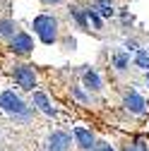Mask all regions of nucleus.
<instances>
[{"label":"nucleus","instance_id":"1","mask_svg":"<svg viewBox=\"0 0 149 151\" xmlns=\"http://www.w3.org/2000/svg\"><path fill=\"white\" fill-rule=\"evenodd\" d=\"M0 108L5 113H10L12 118H17V120H29L31 118V108L20 96H14V91H3L0 93Z\"/></svg>","mask_w":149,"mask_h":151},{"label":"nucleus","instance_id":"2","mask_svg":"<svg viewBox=\"0 0 149 151\" xmlns=\"http://www.w3.org/2000/svg\"><path fill=\"white\" fill-rule=\"evenodd\" d=\"M34 31L36 36L46 43H55L58 41V19H55L53 14H39V17H34Z\"/></svg>","mask_w":149,"mask_h":151},{"label":"nucleus","instance_id":"3","mask_svg":"<svg viewBox=\"0 0 149 151\" xmlns=\"http://www.w3.org/2000/svg\"><path fill=\"white\" fill-rule=\"evenodd\" d=\"M14 79L24 91H34V86H36V74L29 65H17L14 67Z\"/></svg>","mask_w":149,"mask_h":151},{"label":"nucleus","instance_id":"4","mask_svg":"<svg viewBox=\"0 0 149 151\" xmlns=\"http://www.w3.org/2000/svg\"><path fill=\"white\" fill-rule=\"evenodd\" d=\"M10 48L14 50V53H20V55H27V53H31V48H34V41H31V36L29 34H24V31H17L12 39H10Z\"/></svg>","mask_w":149,"mask_h":151},{"label":"nucleus","instance_id":"5","mask_svg":"<svg viewBox=\"0 0 149 151\" xmlns=\"http://www.w3.org/2000/svg\"><path fill=\"white\" fill-rule=\"evenodd\" d=\"M70 144H72V137L67 132H60V129L48 137V151H67Z\"/></svg>","mask_w":149,"mask_h":151},{"label":"nucleus","instance_id":"6","mask_svg":"<svg viewBox=\"0 0 149 151\" xmlns=\"http://www.w3.org/2000/svg\"><path fill=\"white\" fill-rule=\"evenodd\" d=\"M144 99L140 96V93L137 91H127L125 93V108L130 110V113H137V115H142V113H144Z\"/></svg>","mask_w":149,"mask_h":151},{"label":"nucleus","instance_id":"7","mask_svg":"<svg viewBox=\"0 0 149 151\" xmlns=\"http://www.w3.org/2000/svg\"><path fill=\"white\" fill-rule=\"evenodd\" d=\"M31 101H34V106L39 108L41 113H46V115H55V108L51 106V101H48V96H46L43 91H34Z\"/></svg>","mask_w":149,"mask_h":151},{"label":"nucleus","instance_id":"8","mask_svg":"<svg viewBox=\"0 0 149 151\" xmlns=\"http://www.w3.org/2000/svg\"><path fill=\"white\" fill-rule=\"evenodd\" d=\"M74 137H77V144H80L82 149H94V146H96V144H94V137H91L89 129L77 127V129H74Z\"/></svg>","mask_w":149,"mask_h":151},{"label":"nucleus","instance_id":"9","mask_svg":"<svg viewBox=\"0 0 149 151\" xmlns=\"http://www.w3.org/2000/svg\"><path fill=\"white\" fill-rule=\"evenodd\" d=\"M84 86L91 89V91H99V89H101V77H99V72L87 70V72H84Z\"/></svg>","mask_w":149,"mask_h":151},{"label":"nucleus","instance_id":"10","mask_svg":"<svg viewBox=\"0 0 149 151\" xmlns=\"http://www.w3.org/2000/svg\"><path fill=\"white\" fill-rule=\"evenodd\" d=\"M94 10H99L101 17H111V14H113V5H111V0H96V7Z\"/></svg>","mask_w":149,"mask_h":151},{"label":"nucleus","instance_id":"11","mask_svg":"<svg viewBox=\"0 0 149 151\" xmlns=\"http://www.w3.org/2000/svg\"><path fill=\"white\" fill-rule=\"evenodd\" d=\"M127 63H130V58H127V53H116L113 55V65H116V70H127Z\"/></svg>","mask_w":149,"mask_h":151},{"label":"nucleus","instance_id":"12","mask_svg":"<svg viewBox=\"0 0 149 151\" xmlns=\"http://www.w3.org/2000/svg\"><path fill=\"white\" fill-rule=\"evenodd\" d=\"M135 63L140 65V67H144V70H149V53L147 50H137V58H135Z\"/></svg>","mask_w":149,"mask_h":151},{"label":"nucleus","instance_id":"13","mask_svg":"<svg viewBox=\"0 0 149 151\" xmlns=\"http://www.w3.org/2000/svg\"><path fill=\"white\" fill-rule=\"evenodd\" d=\"M87 22L94 24V29H101V14L96 10H87Z\"/></svg>","mask_w":149,"mask_h":151},{"label":"nucleus","instance_id":"14","mask_svg":"<svg viewBox=\"0 0 149 151\" xmlns=\"http://www.w3.org/2000/svg\"><path fill=\"white\" fill-rule=\"evenodd\" d=\"M14 24L12 22H0V36H14Z\"/></svg>","mask_w":149,"mask_h":151},{"label":"nucleus","instance_id":"15","mask_svg":"<svg viewBox=\"0 0 149 151\" xmlns=\"http://www.w3.org/2000/svg\"><path fill=\"white\" fill-rule=\"evenodd\" d=\"M70 12H72V17H74V19L80 22V27H87V14H82V12L77 10V7H72Z\"/></svg>","mask_w":149,"mask_h":151},{"label":"nucleus","instance_id":"16","mask_svg":"<svg viewBox=\"0 0 149 151\" xmlns=\"http://www.w3.org/2000/svg\"><path fill=\"white\" fill-rule=\"evenodd\" d=\"M41 3H46V5H58V3H63V0H41Z\"/></svg>","mask_w":149,"mask_h":151},{"label":"nucleus","instance_id":"17","mask_svg":"<svg viewBox=\"0 0 149 151\" xmlns=\"http://www.w3.org/2000/svg\"><path fill=\"white\" fill-rule=\"evenodd\" d=\"M101 151H113V149H111L108 144H101Z\"/></svg>","mask_w":149,"mask_h":151},{"label":"nucleus","instance_id":"18","mask_svg":"<svg viewBox=\"0 0 149 151\" xmlns=\"http://www.w3.org/2000/svg\"><path fill=\"white\" fill-rule=\"evenodd\" d=\"M147 84H149V72H147Z\"/></svg>","mask_w":149,"mask_h":151}]
</instances>
